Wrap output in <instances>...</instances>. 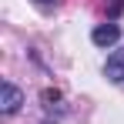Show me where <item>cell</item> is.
Returning a JSON list of instances; mask_svg holds the SVG:
<instances>
[{
  "mask_svg": "<svg viewBox=\"0 0 124 124\" xmlns=\"http://www.w3.org/2000/svg\"><path fill=\"white\" fill-rule=\"evenodd\" d=\"M20 104H23V94L10 81H3V84H0V111H3V114H17Z\"/></svg>",
  "mask_w": 124,
  "mask_h": 124,
  "instance_id": "obj_1",
  "label": "cell"
},
{
  "mask_svg": "<svg viewBox=\"0 0 124 124\" xmlns=\"http://www.w3.org/2000/svg\"><path fill=\"white\" fill-rule=\"evenodd\" d=\"M91 40L97 44V47H114V44L121 40V27L117 23H101V27H94V34H91Z\"/></svg>",
  "mask_w": 124,
  "mask_h": 124,
  "instance_id": "obj_2",
  "label": "cell"
},
{
  "mask_svg": "<svg viewBox=\"0 0 124 124\" xmlns=\"http://www.w3.org/2000/svg\"><path fill=\"white\" fill-rule=\"evenodd\" d=\"M104 77L114 81V84L124 81V47H121V50H114V54L107 57V64H104Z\"/></svg>",
  "mask_w": 124,
  "mask_h": 124,
  "instance_id": "obj_3",
  "label": "cell"
},
{
  "mask_svg": "<svg viewBox=\"0 0 124 124\" xmlns=\"http://www.w3.org/2000/svg\"><path fill=\"white\" fill-rule=\"evenodd\" d=\"M121 0H104V10H107V17H111V20H114V17H117V14H121Z\"/></svg>",
  "mask_w": 124,
  "mask_h": 124,
  "instance_id": "obj_4",
  "label": "cell"
},
{
  "mask_svg": "<svg viewBox=\"0 0 124 124\" xmlns=\"http://www.w3.org/2000/svg\"><path fill=\"white\" fill-rule=\"evenodd\" d=\"M44 3H47V0H44Z\"/></svg>",
  "mask_w": 124,
  "mask_h": 124,
  "instance_id": "obj_5",
  "label": "cell"
}]
</instances>
